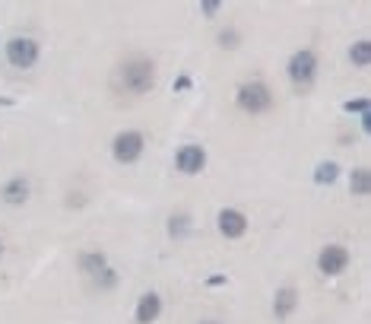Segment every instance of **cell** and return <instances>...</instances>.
I'll use <instances>...</instances> for the list:
<instances>
[{"instance_id": "cell-1", "label": "cell", "mask_w": 371, "mask_h": 324, "mask_svg": "<svg viewBox=\"0 0 371 324\" xmlns=\"http://www.w3.org/2000/svg\"><path fill=\"white\" fill-rule=\"evenodd\" d=\"M121 86L133 96H146V92L156 86V67L146 58H131L121 67Z\"/></svg>"}, {"instance_id": "cell-2", "label": "cell", "mask_w": 371, "mask_h": 324, "mask_svg": "<svg viewBox=\"0 0 371 324\" xmlns=\"http://www.w3.org/2000/svg\"><path fill=\"white\" fill-rule=\"evenodd\" d=\"M235 102H238L241 112L248 114H264L273 108V92H270L267 83H260V80H251V83L238 86V96H235Z\"/></svg>"}, {"instance_id": "cell-3", "label": "cell", "mask_w": 371, "mask_h": 324, "mask_svg": "<svg viewBox=\"0 0 371 324\" xmlns=\"http://www.w3.org/2000/svg\"><path fill=\"white\" fill-rule=\"evenodd\" d=\"M289 80H292V86H311L314 77H318V54H314L311 48H301L295 51L292 58H289Z\"/></svg>"}, {"instance_id": "cell-4", "label": "cell", "mask_w": 371, "mask_h": 324, "mask_svg": "<svg viewBox=\"0 0 371 324\" xmlns=\"http://www.w3.org/2000/svg\"><path fill=\"white\" fill-rule=\"evenodd\" d=\"M143 146H146L143 134H140V131H124V134H118V137H114L111 156L118 159V162H124V166H131V162H137L140 156H143Z\"/></svg>"}, {"instance_id": "cell-5", "label": "cell", "mask_w": 371, "mask_h": 324, "mask_svg": "<svg viewBox=\"0 0 371 324\" xmlns=\"http://www.w3.org/2000/svg\"><path fill=\"white\" fill-rule=\"evenodd\" d=\"M6 60H10L13 67H19V70H29L38 60V45L26 36L10 38V42H6Z\"/></svg>"}, {"instance_id": "cell-6", "label": "cell", "mask_w": 371, "mask_h": 324, "mask_svg": "<svg viewBox=\"0 0 371 324\" xmlns=\"http://www.w3.org/2000/svg\"><path fill=\"white\" fill-rule=\"evenodd\" d=\"M349 267V252L343 245H327L323 252L318 254V270L323 276H336Z\"/></svg>"}, {"instance_id": "cell-7", "label": "cell", "mask_w": 371, "mask_h": 324, "mask_svg": "<svg viewBox=\"0 0 371 324\" xmlns=\"http://www.w3.org/2000/svg\"><path fill=\"white\" fill-rule=\"evenodd\" d=\"M175 166H178V172H184V175H197L200 168L206 166L204 146H181L178 156H175Z\"/></svg>"}, {"instance_id": "cell-8", "label": "cell", "mask_w": 371, "mask_h": 324, "mask_svg": "<svg viewBox=\"0 0 371 324\" xmlns=\"http://www.w3.org/2000/svg\"><path fill=\"white\" fill-rule=\"evenodd\" d=\"M216 226H219V232L226 235V239H241V235L248 232V220H245V213H238V210H222Z\"/></svg>"}, {"instance_id": "cell-9", "label": "cell", "mask_w": 371, "mask_h": 324, "mask_svg": "<svg viewBox=\"0 0 371 324\" xmlns=\"http://www.w3.org/2000/svg\"><path fill=\"white\" fill-rule=\"evenodd\" d=\"M162 315V299L156 293H143L137 302V321L140 324H153Z\"/></svg>"}, {"instance_id": "cell-10", "label": "cell", "mask_w": 371, "mask_h": 324, "mask_svg": "<svg viewBox=\"0 0 371 324\" xmlns=\"http://www.w3.org/2000/svg\"><path fill=\"white\" fill-rule=\"evenodd\" d=\"M0 198H4L10 207L26 204V198H29V181L26 178H10L4 188H0Z\"/></svg>"}, {"instance_id": "cell-11", "label": "cell", "mask_w": 371, "mask_h": 324, "mask_svg": "<svg viewBox=\"0 0 371 324\" xmlns=\"http://www.w3.org/2000/svg\"><path fill=\"white\" fill-rule=\"evenodd\" d=\"M295 306H299V293H295L292 286H282L279 293H276L273 315H276V318H289V315L295 312Z\"/></svg>"}, {"instance_id": "cell-12", "label": "cell", "mask_w": 371, "mask_h": 324, "mask_svg": "<svg viewBox=\"0 0 371 324\" xmlns=\"http://www.w3.org/2000/svg\"><path fill=\"white\" fill-rule=\"evenodd\" d=\"M105 267H108V261H105L102 252H86L83 258H79V270H86L89 276H99Z\"/></svg>"}, {"instance_id": "cell-13", "label": "cell", "mask_w": 371, "mask_h": 324, "mask_svg": "<svg viewBox=\"0 0 371 324\" xmlns=\"http://www.w3.org/2000/svg\"><path fill=\"white\" fill-rule=\"evenodd\" d=\"M349 188H353V194H359V198H365L371 191V178H368V168H355L353 178H349Z\"/></svg>"}, {"instance_id": "cell-14", "label": "cell", "mask_w": 371, "mask_h": 324, "mask_svg": "<svg viewBox=\"0 0 371 324\" xmlns=\"http://www.w3.org/2000/svg\"><path fill=\"white\" fill-rule=\"evenodd\" d=\"M336 175H340V166H336V162H321V166L314 168V181H318V185H333Z\"/></svg>"}, {"instance_id": "cell-15", "label": "cell", "mask_w": 371, "mask_h": 324, "mask_svg": "<svg viewBox=\"0 0 371 324\" xmlns=\"http://www.w3.org/2000/svg\"><path fill=\"white\" fill-rule=\"evenodd\" d=\"M349 60H353V64H359V67H365L368 60H371V42H365V38H362V42H355L353 48H349Z\"/></svg>"}, {"instance_id": "cell-16", "label": "cell", "mask_w": 371, "mask_h": 324, "mask_svg": "<svg viewBox=\"0 0 371 324\" xmlns=\"http://www.w3.org/2000/svg\"><path fill=\"white\" fill-rule=\"evenodd\" d=\"M168 226H172L168 232H172L175 239H178V235H184V232H187V216H172V222H168Z\"/></svg>"}, {"instance_id": "cell-17", "label": "cell", "mask_w": 371, "mask_h": 324, "mask_svg": "<svg viewBox=\"0 0 371 324\" xmlns=\"http://www.w3.org/2000/svg\"><path fill=\"white\" fill-rule=\"evenodd\" d=\"M99 283H102V286H114V283H118V274H114L111 267H105L102 274H99Z\"/></svg>"}, {"instance_id": "cell-18", "label": "cell", "mask_w": 371, "mask_h": 324, "mask_svg": "<svg viewBox=\"0 0 371 324\" xmlns=\"http://www.w3.org/2000/svg\"><path fill=\"white\" fill-rule=\"evenodd\" d=\"M241 38H238V32H222L219 36V45H226V48H235Z\"/></svg>"}, {"instance_id": "cell-19", "label": "cell", "mask_w": 371, "mask_h": 324, "mask_svg": "<svg viewBox=\"0 0 371 324\" xmlns=\"http://www.w3.org/2000/svg\"><path fill=\"white\" fill-rule=\"evenodd\" d=\"M343 108H346V112H362L365 114L368 112V99H355V102H346Z\"/></svg>"}, {"instance_id": "cell-20", "label": "cell", "mask_w": 371, "mask_h": 324, "mask_svg": "<svg viewBox=\"0 0 371 324\" xmlns=\"http://www.w3.org/2000/svg\"><path fill=\"white\" fill-rule=\"evenodd\" d=\"M200 10H204L206 16H213V13L219 10V4H216V0H206V4H200Z\"/></svg>"}, {"instance_id": "cell-21", "label": "cell", "mask_w": 371, "mask_h": 324, "mask_svg": "<svg viewBox=\"0 0 371 324\" xmlns=\"http://www.w3.org/2000/svg\"><path fill=\"white\" fill-rule=\"evenodd\" d=\"M175 90H181V92L191 90V77H178V80H175Z\"/></svg>"}, {"instance_id": "cell-22", "label": "cell", "mask_w": 371, "mask_h": 324, "mask_svg": "<svg viewBox=\"0 0 371 324\" xmlns=\"http://www.w3.org/2000/svg\"><path fill=\"white\" fill-rule=\"evenodd\" d=\"M206 286H226V276H222V274H213L210 280H206Z\"/></svg>"}, {"instance_id": "cell-23", "label": "cell", "mask_w": 371, "mask_h": 324, "mask_svg": "<svg viewBox=\"0 0 371 324\" xmlns=\"http://www.w3.org/2000/svg\"><path fill=\"white\" fill-rule=\"evenodd\" d=\"M362 131H365V134L371 131V118H368V112H365V114H362Z\"/></svg>"}, {"instance_id": "cell-24", "label": "cell", "mask_w": 371, "mask_h": 324, "mask_svg": "<svg viewBox=\"0 0 371 324\" xmlns=\"http://www.w3.org/2000/svg\"><path fill=\"white\" fill-rule=\"evenodd\" d=\"M0 254H4V242H0Z\"/></svg>"}, {"instance_id": "cell-25", "label": "cell", "mask_w": 371, "mask_h": 324, "mask_svg": "<svg viewBox=\"0 0 371 324\" xmlns=\"http://www.w3.org/2000/svg\"><path fill=\"white\" fill-rule=\"evenodd\" d=\"M206 324H216V321H206Z\"/></svg>"}]
</instances>
